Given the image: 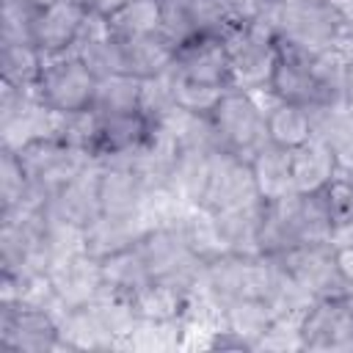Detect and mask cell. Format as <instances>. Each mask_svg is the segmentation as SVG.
Segmentation results:
<instances>
[{
  "instance_id": "cell-1",
  "label": "cell",
  "mask_w": 353,
  "mask_h": 353,
  "mask_svg": "<svg viewBox=\"0 0 353 353\" xmlns=\"http://www.w3.org/2000/svg\"><path fill=\"white\" fill-rule=\"evenodd\" d=\"M99 74L77 55H55L44 61V69L33 85V97L55 116H83L94 105Z\"/></svg>"
},
{
  "instance_id": "cell-2",
  "label": "cell",
  "mask_w": 353,
  "mask_h": 353,
  "mask_svg": "<svg viewBox=\"0 0 353 353\" xmlns=\"http://www.w3.org/2000/svg\"><path fill=\"white\" fill-rule=\"evenodd\" d=\"M265 108L268 105L259 102V94H251L243 88H226L210 113L218 149L248 160L262 143H268Z\"/></svg>"
},
{
  "instance_id": "cell-3",
  "label": "cell",
  "mask_w": 353,
  "mask_h": 353,
  "mask_svg": "<svg viewBox=\"0 0 353 353\" xmlns=\"http://www.w3.org/2000/svg\"><path fill=\"white\" fill-rule=\"evenodd\" d=\"M154 135V119L143 110L94 116L85 138V154L94 163H130L135 160Z\"/></svg>"
},
{
  "instance_id": "cell-4",
  "label": "cell",
  "mask_w": 353,
  "mask_h": 353,
  "mask_svg": "<svg viewBox=\"0 0 353 353\" xmlns=\"http://www.w3.org/2000/svg\"><path fill=\"white\" fill-rule=\"evenodd\" d=\"M0 347L17 353H44L63 347L61 317L52 306H0Z\"/></svg>"
},
{
  "instance_id": "cell-5",
  "label": "cell",
  "mask_w": 353,
  "mask_h": 353,
  "mask_svg": "<svg viewBox=\"0 0 353 353\" xmlns=\"http://www.w3.org/2000/svg\"><path fill=\"white\" fill-rule=\"evenodd\" d=\"M268 94L276 102H295L317 110L320 83L314 72V55L276 39V61L268 80Z\"/></svg>"
},
{
  "instance_id": "cell-6",
  "label": "cell",
  "mask_w": 353,
  "mask_h": 353,
  "mask_svg": "<svg viewBox=\"0 0 353 353\" xmlns=\"http://www.w3.org/2000/svg\"><path fill=\"white\" fill-rule=\"evenodd\" d=\"M295 284H301L312 298H325L345 292L347 284L342 281L334 265V245L331 243H303L279 256H270Z\"/></svg>"
},
{
  "instance_id": "cell-7",
  "label": "cell",
  "mask_w": 353,
  "mask_h": 353,
  "mask_svg": "<svg viewBox=\"0 0 353 353\" xmlns=\"http://www.w3.org/2000/svg\"><path fill=\"white\" fill-rule=\"evenodd\" d=\"M152 185L135 163H99L97 165V196L102 215L132 218L146 215Z\"/></svg>"
},
{
  "instance_id": "cell-8",
  "label": "cell",
  "mask_w": 353,
  "mask_h": 353,
  "mask_svg": "<svg viewBox=\"0 0 353 353\" xmlns=\"http://www.w3.org/2000/svg\"><path fill=\"white\" fill-rule=\"evenodd\" d=\"M91 11L94 8H88L85 3H74V0L39 6L36 17H33L30 41L41 50L44 58L69 55V52L77 50Z\"/></svg>"
},
{
  "instance_id": "cell-9",
  "label": "cell",
  "mask_w": 353,
  "mask_h": 353,
  "mask_svg": "<svg viewBox=\"0 0 353 353\" xmlns=\"http://www.w3.org/2000/svg\"><path fill=\"white\" fill-rule=\"evenodd\" d=\"M174 74L193 83H204V85L232 88V63H229V50L223 36L199 33L185 44H179L174 58Z\"/></svg>"
},
{
  "instance_id": "cell-10",
  "label": "cell",
  "mask_w": 353,
  "mask_h": 353,
  "mask_svg": "<svg viewBox=\"0 0 353 353\" xmlns=\"http://www.w3.org/2000/svg\"><path fill=\"white\" fill-rule=\"evenodd\" d=\"M251 201H262V199L256 196L248 160L221 152V149L212 152L210 179H207V190H204V199L199 207L218 212V210L240 207V204H251Z\"/></svg>"
},
{
  "instance_id": "cell-11",
  "label": "cell",
  "mask_w": 353,
  "mask_h": 353,
  "mask_svg": "<svg viewBox=\"0 0 353 353\" xmlns=\"http://www.w3.org/2000/svg\"><path fill=\"white\" fill-rule=\"evenodd\" d=\"M97 165H88L83 174H77L74 179H69L66 185H61L58 190H52L44 201V215L55 223L63 226H74V229H85L91 226L102 210H99V196H97Z\"/></svg>"
},
{
  "instance_id": "cell-12",
  "label": "cell",
  "mask_w": 353,
  "mask_h": 353,
  "mask_svg": "<svg viewBox=\"0 0 353 353\" xmlns=\"http://www.w3.org/2000/svg\"><path fill=\"white\" fill-rule=\"evenodd\" d=\"M190 295H193L190 290L174 281L149 279L143 287H138L130 295V303L141 323H182Z\"/></svg>"
},
{
  "instance_id": "cell-13",
  "label": "cell",
  "mask_w": 353,
  "mask_h": 353,
  "mask_svg": "<svg viewBox=\"0 0 353 353\" xmlns=\"http://www.w3.org/2000/svg\"><path fill=\"white\" fill-rule=\"evenodd\" d=\"M121 58L127 74H135L141 80H154L174 69L176 44L163 30L135 39H121Z\"/></svg>"
},
{
  "instance_id": "cell-14",
  "label": "cell",
  "mask_w": 353,
  "mask_h": 353,
  "mask_svg": "<svg viewBox=\"0 0 353 353\" xmlns=\"http://www.w3.org/2000/svg\"><path fill=\"white\" fill-rule=\"evenodd\" d=\"M154 226L149 221V215H132V218H116V215H99L91 226L83 229V251L105 259L110 254H119L130 245H135V240Z\"/></svg>"
},
{
  "instance_id": "cell-15",
  "label": "cell",
  "mask_w": 353,
  "mask_h": 353,
  "mask_svg": "<svg viewBox=\"0 0 353 353\" xmlns=\"http://www.w3.org/2000/svg\"><path fill=\"white\" fill-rule=\"evenodd\" d=\"M265 138L268 143L295 152L314 138V110L295 102H276L265 108Z\"/></svg>"
},
{
  "instance_id": "cell-16",
  "label": "cell",
  "mask_w": 353,
  "mask_h": 353,
  "mask_svg": "<svg viewBox=\"0 0 353 353\" xmlns=\"http://www.w3.org/2000/svg\"><path fill=\"white\" fill-rule=\"evenodd\" d=\"M251 176H254V188L256 196L262 201H279L295 193V182H292V154L287 149H279L273 143H262L251 157Z\"/></svg>"
},
{
  "instance_id": "cell-17",
  "label": "cell",
  "mask_w": 353,
  "mask_h": 353,
  "mask_svg": "<svg viewBox=\"0 0 353 353\" xmlns=\"http://www.w3.org/2000/svg\"><path fill=\"white\" fill-rule=\"evenodd\" d=\"M259 218H262V201L212 212L223 251L226 254H259V243H256L259 240Z\"/></svg>"
},
{
  "instance_id": "cell-18",
  "label": "cell",
  "mask_w": 353,
  "mask_h": 353,
  "mask_svg": "<svg viewBox=\"0 0 353 353\" xmlns=\"http://www.w3.org/2000/svg\"><path fill=\"white\" fill-rule=\"evenodd\" d=\"M292 154V182L295 193H317L323 190L339 171L334 149L323 138H312L301 149L290 152Z\"/></svg>"
},
{
  "instance_id": "cell-19",
  "label": "cell",
  "mask_w": 353,
  "mask_h": 353,
  "mask_svg": "<svg viewBox=\"0 0 353 353\" xmlns=\"http://www.w3.org/2000/svg\"><path fill=\"white\" fill-rule=\"evenodd\" d=\"M102 17L116 39L157 33L163 19V0H116L102 11Z\"/></svg>"
},
{
  "instance_id": "cell-20",
  "label": "cell",
  "mask_w": 353,
  "mask_h": 353,
  "mask_svg": "<svg viewBox=\"0 0 353 353\" xmlns=\"http://www.w3.org/2000/svg\"><path fill=\"white\" fill-rule=\"evenodd\" d=\"M141 105H143V80L127 72H113L97 80V94L88 113L94 116L132 113L141 110Z\"/></svg>"
},
{
  "instance_id": "cell-21",
  "label": "cell",
  "mask_w": 353,
  "mask_h": 353,
  "mask_svg": "<svg viewBox=\"0 0 353 353\" xmlns=\"http://www.w3.org/2000/svg\"><path fill=\"white\" fill-rule=\"evenodd\" d=\"M44 55L33 41H19V44H0V66H3V85L19 88V91H33L41 69H44Z\"/></svg>"
},
{
  "instance_id": "cell-22",
  "label": "cell",
  "mask_w": 353,
  "mask_h": 353,
  "mask_svg": "<svg viewBox=\"0 0 353 353\" xmlns=\"http://www.w3.org/2000/svg\"><path fill=\"white\" fill-rule=\"evenodd\" d=\"M102 262V279H105V290L108 292H119V295H132L138 287H143L152 276H149V268L143 265L141 254L135 245L119 251V254H110Z\"/></svg>"
},
{
  "instance_id": "cell-23",
  "label": "cell",
  "mask_w": 353,
  "mask_h": 353,
  "mask_svg": "<svg viewBox=\"0 0 353 353\" xmlns=\"http://www.w3.org/2000/svg\"><path fill=\"white\" fill-rule=\"evenodd\" d=\"M223 91H226V88L185 80V77L174 74V69H171V99H174V108H179V110H185V113L210 119V113H212V108L218 105V99H221Z\"/></svg>"
},
{
  "instance_id": "cell-24",
  "label": "cell",
  "mask_w": 353,
  "mask_h": 353,
  "mask_svg": "<svg viewBox=\"0 0 353 353\" xmlns=\"http://www.w3.org/2000/svg\"><path fill=\"white\" fill-rule=\"evenodd\" d=\"M317 193H320V201L325 207V215H328L334 232H339L342 226H347L353 221V176L336 171V176Z\"/></svg>"
},
{
  "instance_id": "cell-25",
  "label": "cell",
  "mask_w": 353,
  "mask_h": 353,
  "mask_svg": "<svg viewBox=\"0 0 353 353\" xmlns=\"http://www.w3.org/2000/svg\"><path fill=\"white\" fill-rule=\"evenodd\" d=\"M33 0H3V19H0V44H19L30 41L33 17H36Z\"/></svg>"
},
{
  "instance_id": "cell-26",
  "label": "cell",
  "mask_w": 353,
  "mask_h": 353,
  "mask_svg": "<svg viewBox=\"0 0 353 353\" xmlns=\"http://www.w3.org/2000/svg\"><path fill=\"white\" fill-rule=\"evenodd\" d=\"M199 33H223L232 22V0H185Z\"/></svg>"
},
{
  "instance_id": "cell-27",
  "label": "cell",
  "mask_w": 353,
  "mask_h": 353,
  "mask_svg": "<svg viewBox=\"0 0 353 353\" xmlns=\"http://www.w3.org/2000/svg\"><path fill=\"white\" fill-rule=\"evenodd\" d=\"M160 30L179 47L185 44L188 39L199 36L196 25H193V17L188 11V3L185 0H163V19H160Z\"/></svg>"
},
{
  "instance_id": "cell-28",
  "label": "cell",
  "mask_w": 353,
  "mask_h": 353,
  "mask_svg": "<svg viewBox=\"0 0 353 353\" xmlns=\"http://www.w3.org/2000/svg\"><path fill=\"white\" fill-rule=\"evenodd\" d=\"M331 245H334V265L342 281L347 284V290H353V243H331Z\"/></svg>"
},
{
  "instance_id": "cell-29",
  "label": "cell",
  "mask_w": 353,
  "mask_h": 353,
  "mask_svg": "<svg viewBox=\"0 0 353 353\" xmlns=\"http://www.w3.org/2000/svg\"><path fill=\"white\" fill-rule=\"evenodd\" d=\"M323 6L334 14V19L339 22V28L353 36V0H323Z\"/></svg>"
},
{
  "instance_id": "cell-30",
  "label": "cell",
  "mask_w": 353,
  "mask_h": 353,
  "mask_svg": "<svg viewBox=\"0 0 353 353\" xmlns=\"http://www.w3.org/2000/svg\"><path fill=\"white\" fill-rule=\"evenodd\" d=\"M342 72H345V94H347V102H350V108H353V52L345 55Z\"/></svg>"
},
{
  "instance_id": "cell-31",
  "label": "cell",
  "mask_w": 353,
  "mask_h": 353,
  "mask_svg": "<svg viewBox=\"0 0 353 353\" xmlns=\"http://www.w3.org/2000/svg\"><path fill=\"white\" fill-rule=\"evenodd\" d=\"M331 243H353V221H350L347 226H342L339 232H334Z\"/></svg>"
},
{
  "instance_id": "cell-32",
  "label": "cell",
  "mask_w": 353,
  "mask_h": 353,
  "mask_svg": "<svg viewBox=\"0 0 353 353\" xmlns=\"http://www.w3.org/2000/svg\"><path fill=\"white\" fill-rule=\"evenodd\" d=\"M36 6H52V3H66V0H33ZM74 3H85L88 8H94L97 11V0H74Z\"/></svg>"
}]
</instances>
